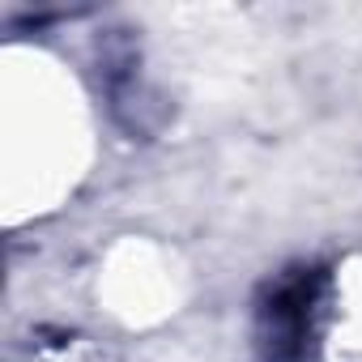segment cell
Instances as JSON below:
<instances>
[{
  "instance_id": "6da1fadb",
  "label": "cell",
  "mask_w": 362,
  "mask_h": 362,
  "mask_svg": "<svg viewBox=\"0 0 362 362\" xmlns=\"http://www.w3.org/2000/svg\"><path fill=\"white\" fill-rule=\"evenodd\" d=\"M328 269L294 264L256 298V362H315L328 315Z\"/></svg>"
}]
</instances>
